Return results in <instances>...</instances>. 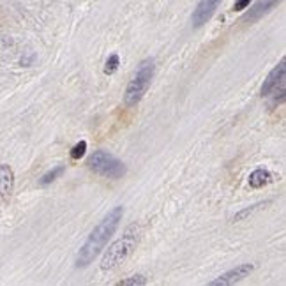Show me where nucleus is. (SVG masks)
Segmentation results:
<instances>
[{
    "label": "nucleus",
    "instance_id": "nucleus-12",
    "mask_svg": "<svg viewBox=\"0 0 286 286\" xmlns=\"http://www.w3.org/2000/svg\"><path fill=\"white\" fill-rule=\"evenodd\" d=\"M85 152H87V141L85 140H82V141H78L73 149H71V159L73 161H80L83 156H85Z\"/></svg>",
    "mask_w": 286,
    "mask_h": 286
},
{
    "label": "nucleus",
    "instance_id": "nucleus-13",
    "mask_svg": "<svg viewBox=\"0 0 286 286\" xmlns=\"http://www.w3.org/2000/svg\"><path fill=\"white\" fill-rule=\"evenodd\" d=\"M119 66H120V59H119V55H110L108 57V60H106V64H104V75H113L117 69H119Z\"/></svg>",
    "mask_w": 286,
    "mask_h": 286
},
{
    "label": "nucleus",
    "instance_id": "nucleus-5",
    "mask_svg": "<svg viewBox=\"0 0 286 286\" xmlns=\"http://www.w3.org/2000/svg\"><path fill=\"white\" fill-rule=\"evenodd\" d=\"M284 73H286V60L282 59L279 66L268 73L267 80L261 85V96H274V103L284 101Z\"/></svg>",
    "mask_w": 286,
    "mask_h": 286
},
{
    "label": "nucleus",
    "instance_id": "nucleus-9",
    "mask_svg": "<svg viewBox=\"0 0 286 286\" xmlns=\"http://www.w3.org/2000/svg\"><path fill=\"white\" fill-rule=\"evenodd\" d=\"M15 187V173L8 164H0V196L9 198Z\"/></svg>",
    "mask_w": 286,
    "mask_h": 286
},
{
    "label": "nucleus",
    "instance_id": "nucleus-11",
    "mask_svg": "<svg viewBox=\"0 0 286 286\" xmlns=\"http://www.w3.org/2000/svg\"><path fill=\"white\" fill-rule=\"evenodd\" d=\"M64 170H66V168H64V166H57V168H53V170H50L48 173L43 175L41 180H39V184H41V186H48V184H52L53 180H55V178L59 177V175H62V173H64Z\"/></svg>",
    "mask_w": 286,
    "mask_h": 286
},
{
    "label": "nucleus",
    "instance_id": "nucleus-2",
    "mask_svg": "<svg viewBox=\"0 0 286 286\" xmlns=\"http://www.w3.org/2000/svg\"><path fill=\"white\" fill-rule=\"evenodd\" d=\"M134 228L136 226L127 228L124 237L119 238L117 242H113L106 249V253H104L103 260H101V270L103 272L115 270L122 261H126L131 256V253H133L138 244V231H134Z\"/></svg>",
    "mask_w": 286,
    "mask_h": 286
},
{
    "label": "nucleus",
    "instance_id": "nucleus-7",
    "mask_svg": "<svg viewBox=\"0 0 286 286\" xmlns=\"http://www.w3.org/2000/svg\"><path fill=\"white\" fill-rule=\"evenodd\" d=\"M219 4H221V0H200L196 9H194L193 16H191V22H193L194 29L203 27L205 23L212 18V15L216 13V9Z\"/></svg>",
    "mask_w": 286,
    "mask_h": 286
},
{
    "label": "nucleus",
    "instance_id": "nucleus-3",
    "mask_svg": "<svg viewBox=\"0 0 286 286\" xmlns=\"http://www.w3.org/2000/svg\"><path fill=\"white\" fill-rule=\"evenodd\" d=\"M154 69H156V66H154L152 59H145L138 66L136 75L133 76V80H131L126 89V94H124V104L126 106L133 108V106H136L143 99V96L147 94L150 82L154 78Z\"/></svg>",
    "mask_w": 286,
    "mask_h": 286
},
{
    "label": "nucleus",
    "instance_id": "nucleus-15",
    "mask_svg": "<svg viewBox=\"0 0 286 286\" xmlns=\"http://www.w3.org/2000/svg\"><path fill=\"white\" fill-rule=\"evenodd\" d=\"M260 207V205H253V207L251 208H245V210H242V212H238L237 216L233 217V221H240V219H244V217H247V216H251V214H253L254 210H256V208Z\"/></svg>",
    "mask_w": 286,
    "mask_h": 286
},
{
    "label": "nucleus",
    "instance_id": "nucleus-16",
    "mask_svg": "<svg viewBox=\"0 0 286 286\" xmlns=\"http://www.w3.org/2000/svg\"><path fill=\"white\" fill-rule=\"evenodd\" d=\"M253 0H235L233 4V11H244V9L249 8V4H251Z\"/></svg>",
    "mask_w": 286,
    "mask_h": 286
},
{
    "label": "nucleus",
    "instance_id": "nucleus-6",
    "mask_svg": "<svg viewBox=\"0 0 286 286\" xmlns=\"http://www.w3.org/2000/svg\"><path fill=\"white\" fill-rule=\"evenodd\" d=\"M253 270H254V265L253 263L237 265L235 268L224 272L221 277L214 279V281H210L208 284H210V286H230V284H235V282H238V281H242L244 277H247V275L251 274Z\"/></svg>",
    "mask_w": 286,
    "mask_h": 286
},
{
    "label": "nucleus",
    "instance_id": "nucleus-14",
    "mask_svg": "<svg viewBox=\"0 0 286 286\" xmlns=\"http://www.w3.org/2000/svg\"><path fill=\"white\" fill-rule=\"evenodd\" d=\"M120 286H143V284H147V279L143 277V275H133V277H129V279H124V281H120L119 282Z\"/></svg>",
    "mask_w": 286,
    "mask_h": 286
},
{
    "label": "nucleus",
    "instance_id": "nucleus-4",
    "mask_svg": "<svg viewBox=\"0 0 286 286\" xmlns=\"http://www.w3.org/2000/svg\"><path fill=\"white\" fill-rule=\"evenodd\" d=\"M87 166L94 173L106 178H122L126 175V164L106 150H96L94 154H90L87 159Z\"/></svg>",
    "mask_w": 286,
    "mask_h": 286
},
{
    "label": "nucleus",
    "instance_id": "nucleus-10",
    "mask_svg": "<svg viewBox=\"0 0 286 286\" xmlns=\"http://www.w3.org/2000/svg\"><path fill=\"white\" fill-rule=\"evenodd\" d=\"M274 180L275 175L270 173L268 170H263V168H258V170H254L253 173L249 175V186L253 189H260V187L267 186V184L274 182Z\"/></svg>",
    "mask_w": 286,
    "mask_h": 286
},
{
    "label": "nucleus",
    "instance_id": "nucleus-1",
    "mask_svg": "<svg viewBox=\"0 0 286 286\" xmlns=\"http://www.w3.org/2000/svg\"><path fill=\"white\" fill-rule=\"evenodd\" d=\"M122 216H124V208L115 207L103 217V221L94 228L92 233L89 235L85 244L80 249L78 256H76V265H78V267L82 268L89 267V265L99 256V253L106 247L108 240L115 235L117 228H119L120 221H122Z\"/></svg>",
    "mask_w": 286,
    "mask_h": 286
},
{
    "label": "nucleus",
    "instance_id": "nucleus-8",
    "mask_svg": "<svg viewBox=\"0 0 286 286\" xmlns=\"http://www.w3.org/2000/svg\"><path fill=\"white\" fill-rule=\"evenodd\" d=\"M279 4H281V0H256V4L249 9L247 15L244 16V22L245 23L256 22V20L263 18L265 15H268L274 8H277Z\"/></svg>",
    "mask_w": 286,
    "mask_h": 286
}]
</instances>
